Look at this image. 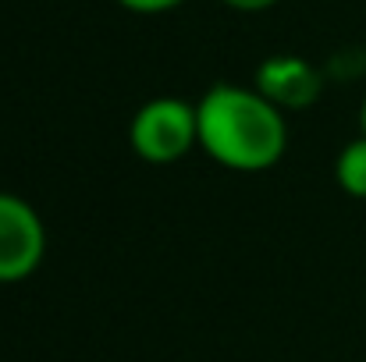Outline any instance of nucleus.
<instances>
[{
    "instance_id": "6",
    "label": "nucleus",
    "mask_w": 366,
    "mask_h": 362,
    "mask_svg": "<svg viewBox=\"0 0 366 362\" xmlns=\"http://www.w3.org/2000/svg\"><path fill=\"white\" fill-rule=\"evenodd\" d=\"M114 4H122L124 11H132V14H164V11L182 7L185 0H114Z\"/></svg>"
},
{
    "instance_id": "8",
    "label": "nucleus",
    "mask_w": 366,
    "mask_h": 362,
    "mask_svg": "<svg viewBox=\"0 0 366 362\" xmlns=\"http://www.w3.org/2000/svg\"><path fill=\"white\" fill-rule=\"evenodd\" d=\"M360 131L366 135V96H363V107H360Z\"/></svg>"
},
{
    "instance_id": "3",
    "label": "nucleus",
    "mask_w": 366,
    "mask_h": 362,
    "mask_svg": "<svg viewBox=\"0 0 366 362\" xmlns=\"http://www.w3.org/2000/svg\"><path fill=\"white\" fill-rule=\"evenodd\" d=\"M46 256V228L36 206L14 192H0V284L29 281Z\"/></svg>"
},
{
    "instance_id": "1",
    "label": "nucleus",
    "mask_w": 366,
    "mask_h": 362,
    "mask_svg": "<svg viewBox=\"0 0 366 362\" xmlns=\"http://www.w3.org/2000/svg\"><path fill=\"white\" fill-rule=\"evenodd\" d=\"M199 149L224 171L259 174L281 164L288 149V121L256 86H210L199 104Z\"/></svg>"
},
{
    "instance_id": "5",
    "label": "nucleus",
    "mask_w": 366,
    "mask_h": 362,
    "mask_svg": "<svg viewBox=\"0 0 366 362\" xmlns=\"http://www.w3.org/2000/svg\"><path fill=\"white\" fill-rule=\"evenodd\" d=\"M335 181L345 196L366 199V135L352 139L335 160Z\"/></svg>"
},
{
    "instance_id": "2",
    "label": "nucleus",
    "mask_w": 366,
    "mask_h": 362,
    "mask_svg": "<svg viewBox=\"0 0 366 362\" xmlns=\"http://www.w3.org/2000/svg\"><path fill=\"white\" fill-rule=\"evenodd\" d=\"M132 153L142 164H178L192 146H199V118L196 104L178 96H153L146 100L128 124Z\"/></svg>"
},
{
    "instance_id": "4",
    "label": "nucleus",
    "mask_w": 366,
    "mask_h": 362,
    "mask_svg": "<svg viewBox=\"0 0 366 362\" xmlns=\"http://www.w3.org/2000/svg\"><path fill=\"white\" fill-rule=\"evenodd\" d=\"M252 86L277 107V111H310L320 93H324V79L320 71L299 57V54H274L256 68Z\"/></svg>"
},
{
    "instance_id": "7",
    "label": "nucleus",
    "mask_w": 366,
    "mask_h": 362,
    "mask_svg": "<svg viewBox=\"0 0 366 362\" xmlns=\"http://www.w3.org/2000/svg\"><path fill=\"white\" fill-rule=\"evenodd\" d=\"M221 4L232 11H242V14H259V11H270L277 0H221Z\"/></svg>"
}]
</instances>
